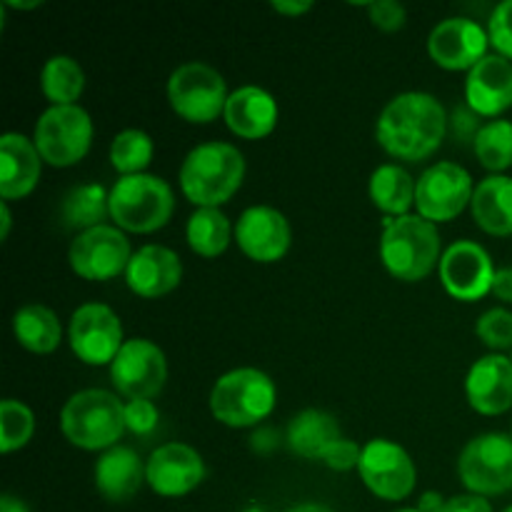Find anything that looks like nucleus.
<instances>
[{
  "label": "nucleus",
  "mask_w": 512,
  "mask_h": 512,
  "mask_svg": "<svg viewBox=\"0 0 512 512\" xmlns=\"http://www.w3.org/2000/svg\"><path fill=\"white\" fill-rule=\"evenodd\" d=\"M448 113L433 93L408 90L380 110L375 140L388 155L408 163L428 160L443 145L448 133Z\"/></svg>",
  "instance_id": "nucleus-1"
},
{
  "label": "nucleus",
  "mask_w": 512,
  "mask_h": 512,
  "mask_svg": "<svg viewBox=\"0 0 512 512\" xmlns=\"http://www.w3.org/2000/svg\"><path fill=\"white\" fill-rule=\"evenodd\" d=\"M180 190L198 208H220L245 180V155L223 140L200 143L180 165Z\"/></svg>",
  "instance_id": "nucleus-2"
},
{
  "label": "nucleus",
  "mask_w": 512,
  "mask_h": 512,
  "mask_svg": "<svg viewBox=\"0 0 512 512\" xmlns=\"http://www.w3.org/2000/svg\"><path fill=\"white\" fill-rule=\"evenodd\" d=\"M440 233L420 215L385 218L380 233V260L393 278L418 283L440 265Z\"/></svg>",
  "instance_id": "nucleus-3"
},
{
  "label": "nucleus",
  "mask_w": 512,
  "mask_h": 512,
  "mask_svg": "<svg viewBox=\"0 0 512 512\" xmlns=\"http://www.w3.org/2000/svg\"><path fill=\"white\" fill-rule=\"evenodd\" d=\"M65 440L80 450H110L125 433V403L110 390L88 388L70 395L60 410Z\"/></svg>",
  "instance_id": "nucleus-4"
},
{
  "label": "nucleus",
  "mask_w": 512,
  "mask_h": 512,
  "mask_svg": "<svg viewBox=\"0 0 512 512\" xmlns=\"http://www.w3.org/2000/svg\"><path fill=\"white\" fill-rule=\"evenodd\" d=\"M278 388L258 368H235L220 375L210 390V413L228 428H253L275 410Z\"/></svg>",
  "instance_id": "nucleus-5"
},
{
  "label": "nucleus",
  "mask_w": 512,
  "mask_h": 512,
  "mask_svg": "<svg viewBox=\"0 0 512 512\" xmlns=\"http://www.w3.org/2000/svg\"><path fill=\"white\" fill-rule=\"evenodd\" d=\"M173 210V188L158 175H125L110 188V220L123 233H155L168 225Z\"/></svg>",
  "instance_id": "nucleus-6"
},
{
  "label": "nucleus",
  "mask_w": 512,
  "mask_h": 512,
  "mask_svg": "<svg viewBox=\"0 0 512 512\" xmlns=\"http://www.w3.org/2000/svg\"><path fill=\"white\" fill-rule=\"evenodd\" d=\"M33 143L43 163L70 168L80 163L93 145V120L80 105H50L35 123Z\"/></svg>",
  "instance_id": "nucleus-7"
},
{
  "label": "nucleus",
  "mask_w": 512,
  "mask_h": 512,
  "mask_svg": "<svg viewBox=\"0 0 512 512\" xmlns=\"http://www.w3.org/2000/svg\"><path fill=\"white\" fill-rule=\"evenodd\" d=\"M230 93L225 78L208 63L190 60L178 65L168 78V100L175 115L195 125L218 120L225 113Z\"/></svg>",
  "instance_id": "nucleus-8"
},
{
  "label": "nucleus",
  "mask_w": 512,
  "mask_h": 512,
  "mask_svg": "<svg viewBox=\"0 0 512 512\" xmlns=\"http://www.w3.org/2000/svg\"><path fill=\"white\" fill-rule=\"evenodd\" d=\"M458 475L473 495H503L512 490V438L485 433L470 440L458 458Z\"/></svg>",
  "instance_id": "nucleus-9"
},
{
  "label": "nucleus",
  "mask_w": 512,
  "mask_h": 512,
  "mask_svg": "<svg viewBox=\"0 0 512 512\" xmlns=\"http://www.w3.org/2000/svg\"><path fill=\"white\" fill-rule=\"evenodd\" d=\"M130 258H133V250H130L128 235L108 223L75 235L68 250L73 273L93 283H105V280L125 275Z\"/></svg>",
  "instance_id": "nucleus-10"
},
{
  "label": "nucleus",
  "mask_w": 512,
  "mask_h": 512,
  "mask_svg": "<svg viewBox=\"0 0 512 512\" xmlns=\"http://www.w3.org/2000/svg\"><path fill=\"white\" fill-rule=\"evenodd\" d=\"M475 193L473 175L458 163L440 160L423 170L415 190V208L430 223H450L470 205Z\"/></svg>",
  "instance_id": "nucleus-11"
},
{
  "label": "nucleus",
  "mask_w": 512,
  "mask_h": 512,
  "mask_svg": "<svg viewBox=\"0 0 512 512\" xmlns=\"http://www.w3.org/2000/svg\"><path fill=\"white\" fill-rule=\"evenodd\" d=\"M358 473L365 488L388 503L405 500L418 483V470L408 450L385 438L368 440L363 445Z\"/></svg>",
  "instance_id": "nucleus-12"
},
{
  "label": "nucleus",
  "mask_w": 512,
  "mask_h": 512,
  "mask_svg": "<svg viewBox=\"0 0 512 512\" xmlns=\"http://www.w3.org/2000/svg\"><path fill=\"white\" fill-rule=\"evenodd\" d=\"M68 343L80 363L113 365L125 345L123 323L110 305L83 303L70 315Z\"/></svg>",
  "instance_id": "nucleus-13"
},
{
  "label": "nucleus",
  "mask_w": 512,
  "mask_h": 512,
  "mask_svg": "<svg viewBox=\"0 0 512 512\" xmlns=\"http://www.w3.org/2000/svg\"><path fill=\"white\" fill-rule=\"evenodd\" d=\"M113 388L128 400H153L168 380L165 353L148 338L125 340L110 365Z\"/></svg>",
  "instance_id": "nucleus-14"
},
{
  "label": "nucleus",
  "mask_w": 512,
  "mask_h": 512,
  "mask_svg": "<svg viewBox=\"0 0 512 512\" xmlns=\"http://www.w3.org/2000/svg\"><path fill=\"white\" fill-rule=\"evenodd\" d=\"M440 283L450 298L460 303H475L493 293L495 265L488 250L473 240H458L448 245L440 258Z\"/></svg>",
  "instance_id": "nucleus-15"
},
{
  "label": "nucleus",
  "mask_w": 512,
  "mask_h": 512,
  "mask_svg": "<svg viewBox=\"0 0 512 512\" xmlns=\"http://www.w3.org/2000/svg\"><path fill=\"white\" fill-rule=\"evenodd\" d=\"M205 480V460L193 445L165 443L145 460V483L163 498H183Z\"/></svg>",
  "instance_id": "nucleus-16"
},
{
  "label": "nucleus",
  "mask_w": 512,
  "mask_h": 512,
  "mask_svg": "<svg viewBox=\"0 0 512 512\" xmlns=\"http://www.w3.org/2000/svg\"><path fill=\"white\" fill-rule=\"evenodd\" d=\"M235 243L255 263H278L293 243L288 218L270 205H250L235 223Z\"/></svg>",
  "instance_id": "nucleus-17"
},
{
  "label": "nucleus",
  "mask_w": 512,
  "mask_h": 512,
  "mask_svg": "<svg viewBox=\"0 0 512 512\" xmlns=\"http://www.w3.org/2000/svg\"><path fill=\"white\" fill-rule=\"evenodd\" d=\"M488 28L470 18H445L430 30L428 53L445 70H473L488 55Z\"/></svg>",
  "instance_id": "nucleus-18"
},
{
  "label": "nucleus",
  "mask_w": 512,
  "mask_h": 512,
  "mask_svg": "<svg viewBox=\"0 0 512 512\" xmlns=\"http://www.w3.org/2000/svg\"><path fill=\"white\" fill-rule=\"evenodd\" d=\"M465 395L475 413L503 415L512 408V360L510 355L490 353L475 360L465 378Z\"/></svg>",
  "instance_id": "nucleus-19"
},
{
  "label": "nucleus",
  "mask_w": 512,
  "mask_h": 512,
  "mask_svg": "<svg viewBox=\"0 0 512 512\" xmlns=\"http://www.w3.org/2000/svg\"><path fill=\"white\" fill-rule=\"evenodd\" d=\"M123 278L138 298H163L173 293L183 280V263L175 250L150 243L135 250Z\"/></svg>",
  "instance_id": "nucleus-20"
},
{
  "label": "nucleus",
  "mask_w": 512,
  "mask_h": 512,
  "mask_svg": "<svg viewBox=\"0 0 512 512\" xmlns=\"http://www.w3.org/2000/svg\"><path fill=\"white\" fill-rule=\"evenodd\" d=\"M465 103L475 115L500 118L512 108V63L503 55H485L465 80Z\"/></svg>",
  "instance_id": "nucleus-21"
},
{
  "label": "nucleus",
  "mask_w": 512,
  "mask_h": 512,
  "mask_svg": "<svg viewBox=\"0 0 512 512\" xmlns=\"http://www.w3.org/2000/svg\"><path fill=\"white\" fill-rule=\"evenodd\" d=\"M43 173V158L33 138L23 133H5L0 138V198L5 203L30 195Z\"/></svg>",
  "instance_id": "nucleus-22"
},
{
  "label": "nucleus",
  "mask_w": 512,
  "mask_h": 512,
  "mask_svg": "<svg viewBox=\"0 0 512 512\" xmlns=\"http://www.w3.org/2000/svg\"><path fill=\"white\" fill-rule=\"evenodd\" d=\"M278 100L260 85H243L233 90L225 103V123L238 138L263 140L278 125Z\"/></svg>",
  "instance_id": "nucleus-23"
},
{
  "label": "nucleus",
  "mask_w": 512,
  "mask_h": 512,
  "mask_svg": "<svg viewBox=\"0 0 512 512\" xmlns=\"http://www.w3.org/2000/svg\"><path fill=\"white\" fill-rule=\"evenodd\" d=\"M145 483V463L128 445L105 450L95 463V488L110 503H125L135 498Z\"/></svg>",
  "instance_id": "nucleus-24"
},
{
  "label": "nucleus",
  "mask_w": 512,
  "mask_h": 512,
  "mask_svg": "<svg viewBox=\"0 0 512 512\" xmlns=\"http://www.w3.org/2000/svg\"><path fill=\"white\" fill-rule=\"evenodd\" d=\"M343 438L345 435L340 433V425L335 420V415L318 408L300 410L288 423V430H285L288 448L295 455H300V458L315 460V463H323L328 450Z\"/></svg>",
  "instance_id": "nucleus-25"
},
{
  "label": "nucleus",
  "mask_w": 512,
  "mask_h": 512,
  "mask_svg": "<svg viewBox=\"0 0 512 512\" xmlns=\"http://www.w3.org/2000/svg\"><path fill=\"white\" fill-rule=\"evenodd\" d=\"M473 220L480 230L495 238L512 235V178L510 175H488L475 185L470 200Z\"/></svg>",
  "instance_id": "nucleus-26"
},
{
  "label": "nucleus",
  "mask_w": 512,
  "mask_h": 512,
  "mask_svg": "<svg viewBox=\"0 0 512 512\" xmlns=\"http://www.w3.org/2000/svg\"><path fill=\"white\" fill-rule=\"evenodd\" d=\"M370 200L388 218H403L415 205L418 180L398 163L378 165L370 175Z\"/></svg>",
  "instance_id": "nucleus-27"
},
{
  "label": "nucleus",
  "mask_w": 512,
  "mask_h": 512,
  "mask_svg": "<svg viewBox=\"0 0 512 512\" xmlns=\"http://www.w3.org/2000/svg\"><path fill=\"white\" fill-rule=\"evenodd\" d=\"M13 333L15 340L23 345L25 350L38 355H48L58 350L60 340H63V325H60L58 315L40 303H28L23 308L15 310L13 315Z\"/></svg>",
  "instance_id": "nucleus-28"
},
{
  "label": "nucleus",
  "mask_w": 512,
  "mask_h": 512,
  "mask_svg": "<svg viewBox=\"0 0 512 512\" xmlns=\"http://www.w3.org/2000/svg\"><path fill=\"white\" fill-rule=\"evenodd\" d=\"M185 238H188L190 250L195 255H200V258H218V255L228 250L230 240L235 238V228L220 208H198L188 218Z\"/></svg>",
  "instance_id": "nucleus-29"
},
{
  "label": "nucleus",
  "mask_w": 512,
  "mask_h": 512,
  "mask_svg": "<svg viewBox=\"0 0 512 512\" xmlns=\"http://www.w3.org/2000/svg\"><path fill=\"white\" fill-rule=\"evenodd\" d=\"M60 215L68 228L80 230V233L105 225V218H110V190H105L100 183L75 185L60 203Z\"/></svg>",
  "instance_id": "nucleus-30"
},
{
  "label": "nucleus",
  "mask_w": 512,
  "mask_h": 512,
  "mask_svg": "<svg viewBox=\"0 0 512 512\" xmlns=\"http://www.w3.org/2000/svg\"><path fill=\"white\" fill-rule=\"evenodd\" d=\"M40 90L50 105H78L75 100L85 90V73L70 55H53L40 70Z\"/></svg>",
  "instance_id": "nucleus-31"
},
{
  "label": "nucleus",
  "mask_w": 512,
  "mask_h": 512,
  "mask_svg": "<svg viewBox=\"0 0 512 512\" xmlns=\"http://www.w3.org/2000/svg\"><path fill=\"white\" fill-rule=\"evenodd\" d=\"M473 150L490 175H505L512 168V120L495 118L480 125Z\"/></svg>",
  "instance_id": "nucleus-32"
},
{
  "label": "nucleus",
  "mask_w": 512,
  "mask_h": 512,
  "mask_svg": "<svg viewBox=\"0 0 512 512\" xmlns=\"http://www.w3.org/2000/svg\"><path fill=\"white\" fill-rule=\"evenodd\" d=\"M153 155V138L140 128L120 130L113 138V143H110V165L118 170L120 178L145 173V168L150 165Z\"/></svg>",
  "instance_id": "nucleus-33"
},
{
  "label": "nucleus",
  "mask_w": 512,
  "mask_h": 512,
  "mask_svg": "<svg viewBox=\"0 0 512 512\" xmlns=\"http://www.w3.org/2000/svg\"><path fill=\"white\" fill-rule=\"evenodd\" d=\"M35 433V415L25 403L5 398L0 403V450L5 455L25 448Z\"/></svg>",
  "instance_id": "nucleus-34"
},
{
  "label": "nucleus",
  "mask_w": 512,
  "mask_h": 512,
  "mask_svg": "<svg viewBox=\"0 0 512 512\" xmlns=\"http://www.w3.org/2000/svg\"><path fill=\"white\" fill-rule=\"evenodd\" d=\"M478 338L488 345L493 353H512V310L508 308H490L485 310L475 325Z\"/></svg>",
  "instance_id": "nucleus-35"
},
{
  "label": "nucleus",
  "mask_w": 512,
  "mask_h": 512,
  "mask_svg": "<svg viewBox=\"0 0 512 512\" xmlns=\"http://www.w3.org/2000/svg\"><path fill=\"white\" fill-rule=\"evenodd\" d=\"M488 38L495 53L512 63V0H503L493 8L488 20Z\"/></svg>",
  "instance_id": "nucleus-36"
},
{
  "label": "nucleus",
  "mask_w": 512,
  "mask_h": 512,
  "mask_svg": "<svg viewBox=\"0 0 512 512\" xmlns=\"http://www.w3.org/2000/svg\"><path fill=\"white\" fill-rule=\"evenodd\" d=\"M160 413L153 400H128L125 403V430L133 435L148 438L158 430Z\"/></svg>",
  "instance_id": "nucleus-37"
},
{
  "label": "nucleus",
  "mask_w": 512,
  "mask_h": 512,
  "mask_svg": "<svg viewBox=\"0 0 512 512\" xmlns=\"http://www.w3.org/2000/svg\"><path fill=\"white\" fill-rule=\"evenodd\" d=\"M368 15L375 28L385 30V33H395L408 20V10L395 3V0H375V3L368 5Z\"/></svg>",
  "instance_id": "nucleus-38"
},
{
  "label": "nucleus",
  "mask_w": 512,
  "mask_h": 512,
  "mask_svg": "<svg viewBox=\"0 0 512 512\" xmlns=\"http://www.w3.org/2000/svg\"><path fill=\"white\" fill-rule=\"evenodd\" d=\"M360 455H363V448L355 440L343 438L328 450V455L323 458V465H328L330 470H338V473H348L353 468L358 470Z\"/></svg>",
  "instance_id": "nucleus-39"
},
{
  "label": "nucleus",
  "mask_w": 512,
  "mask_h": 512,
  "mask_svg": "<svg viewBox=\"0 0 512 512\" xmlns=\"http://www.w3.org/2000/svg\"><path fill=\"white\" fill-rule=\"evenodd\" d=\"M480 115H475L470 108H458L453 113V118H450V128H453L455 138L458 140H475V135H478L480 130V123H478Z\"/></svg>",
  "instance_id": "nucleus-40"
},
{
  "label": "nucleus",
  "mask_w": 512,
  "mask_h": 512,
  "mask_svg": "<svg viewBox=\"0 0 512 512\" xmlns=\"http://www.w3.org/2000/svg\"><path fill=\"white\" fill-rule=\"evenodd\" d=\"M440 512H493V505H490V500L483 498V495L468 493L445 500L443 510Z\"/></svg>",
  "instance_id": "nucleus-41"
},
{
  "label": "nucleus",
  "mask_w": 512,
  "mask_h": 512,
  "mask_svg": "<svg viewBox=\"0 0 512 512\" xmlns=\"http://www.w3.org/2000/svg\"><path fill=\"white\" fill-rule=\"evenodd\" d=\"M270 8L280 15H288V18H298V15H305L308 10H313V3L310 0H273Z\"/></svg>",
  "instance_id": "nucleus-42"
},
{
  "label": "nucleus",
  "mask_w": 512,
  "mask_h": 512,
  "mask_svg": "<svg viewBox=\"0 0 512 512\" xmlns=\"http://www.w3.org/2000/svg\"><path fill=\"white\" fill-rule=\"evenodd\" d=\"M493 295L503 303L512 305V268H500L493 280Z\"/></svg>",
  "instance_id": "nucleus-43"
},
{
  "label": "nucleus",
  "mask_w": 512,
  "mask_h": 512,
  "mask_svg": "<svg viewBox=\"0 0 512 512\" xmlns=\"http://www.w3.org/2000/svg\"><path fill=\"white\" fill-rule=\"evenodd\" d=\"M278 448V435L270 428H260L258 433L253 435V450L255 453H270V450Z\"/></svg>",
  "instance_id": "nucleus-44"
},
{
  "label": "nucleus",
  "mask_w": 512,
  "mask_h": 512,
  "mask_svg": "<svg viewBox=\"0 0 512 512\" xmlns=\"http://www.w3.org/2000/svg\"><path fill=\"white\" fill-rule=\"evenodd\" d=\"M445 505V498L440 493H433V490H428V493L420 495L418 500V510L420 512H440Z\"/></svg>",
  "instance_id": "nucleus-45"
},
{
  "label": "nucleus",
  "mask_w": 512,
  "mask_h": 512,
  "mask_svg": "<svg viewBox=\"0 0 512 512\" xmlns=\"http://www.w3.org/2000/svg\"><path fill=\"white\" fill-rule=\"evenodd\" d=\"M10 225H13V215H10V203L0 200V240H8Z\"/></svg>",
  "instance_id": "nucleus-46"
},
{
  "label": "nucleus",
  "mask_w": 512,
  "mask_h": 512,
  "mask_svg": "<svg viewBox=\"0 0 512 512\" xmlns=\"http://www.w3.org/2000/svg\"><path fill=\"white\" fill-rule=\"evenodd\" d=\"M0 512H30V508L20 498L5 493L3 498H0Z\"/></svg>",
  "instance_id": "nucleus-47"
},
{
  "label": "nucleus",
  "mask_w": 512,
  "mask_h": 512,
  "mask_svg": "<svg viewBox=\"0 0 512 512\" xmlns=\"http://www.w3.org/2000/svg\"><path fill=\"white\" fill-rule=\"evenodd\" d=\"M285 512H335V510L323 503H300V505H293V508Z\"/></svg>",
  "instance_id": "nucleus-48"
},
{
  "label": "nucleus",
  "mask_w": 512,
  "mask_h": 512,
  "mask_svg": "<svg viewBox=\"0 0 512 512\" xmlns=\"http://www.w3.org/2000/svg\"><path fill=\"white\" fill-rule=\"evenodd\" d=\"M3 8H15V10H33L40 8V0H33V3H18V0H5Z\"/></svg>",
  "instance_id": "nucleus-49"
},
{
  "label": "nucleus",
  "mask_w": 512,
  "mask_h": 512,
  "mask_svg": "<svg viewBox=\"0 0 512 512\" xmlns=\"http://www.w3.org/2000/svg\"><path fill=\"white\" fill-rule=\"evenodd\" d=\"M243 512H268L265 508H258V505H250V508H245Z\"/></svg>",
  "instance_id": "nucleus-50"
},
{
  "label": "nucleus",
  "mask_w": 512,
  "mask_h": 512,
  "mask_svg": "<svg viewBox=\"0 0 512 512\" xmlns=\"http://www.w3.org/2000/svg\"><path fill=\"white\" fill-rule=\"evenodd\" d=\"M395 512H420L418 508H403V510H395Z\"/></svg>",
  "instance_id": "nucleus-51"
},
{
  "label": "nucleus",
  "mask_w": 512,
  "mask_h": 512,
  "mask_svg": "<svg viewBox=\"0 0 512 512\" xmlns=\"http://www.w3.org/2000/svg\"><path fill=\"white\" fill-rule=\"evenodd\" d=\"M503 512H512V505H510V508H505V510H503Z\"/></svg>",
  "instance_id": "nucleus-52"
},
{
  "label": "nucleus",
  "mask_w": 512,
  "mask_h": 512,
  "mask_svg": "<svg viewBox=\"0 0 512 512\" xmlns=\"http://www.w3.org/2000/svg\"><path fill=\"white\" fill-rule=\"evenodd\" d=\"M510 438H512V428H510Z\"/></svg>",
  "instance_id": "nucleus-53"
},
{
  "label": "nucleus",
  "mask_w": 512,
  "mask_h": 512,
  "mask_svg": "<svg viewBox=\"0 0 512 512\" xmlns=\"http://www.w3.org/2000/svg\"><path fill=\"white\" fill-rule=\"evenodd\" d=\"M510 360H512V353H510Z\"/></svg>",
  "instance_id": "nucleus-54"
}]
</instances>
